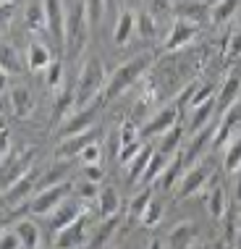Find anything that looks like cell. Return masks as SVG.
Masks as SVG:
<instances>
[{
	"label": "cell",
	"mask_w": 241,
	"mask_h": 249,
	"mask_svg": "<svg viewBox=\"0 0 241 249\" xmlns=\"http://www.w3.org/2000/svg\"><path fill=\"white\" fill-rule=\"evenodd\" d=\"M105 87H108V79H105V69L100 63V58H86L82 73H79V82L73 87L76 92V107H86L92 103H97L100 97L105 100Z\"/></svg>",
	"instance_id": "obj_1"
},
{
	"label": "cell",
	"mask_w": 241,
	"mask_h": 249,
	"mask_svg": "<svg viewBox=\"0 0 241 249\" xmlns=\"http://www.w3.org/2000/svg\"><path fill=\"white\" fill-rule=\"evenodd\" d=\"M89 13H86V3L76 0V3L66 13V50L71 58H76L82 48L86 45V35H89Z\"/></svg>",
	"instance_id": "obj_2"
},
{
	"label": "cell",
	"mask_w": 241,
	"mask_h": 249,
	"mask_svg": "<svg viewBox=\"0 0 241 249\" xmlns=\"http://www.w3.org/2000/svg\"><path fill=\"white\" fill-rule=\"evenodd\" d=\"M150 63H152L150 55H137V58L126 60L123 66H118V71L108 79V87H105V103L116 100L120 92L129 89V87L139 79V73H144L147 69H150Z\"/></svg>",
	"instance_id": "obj_3"
},
{
	"label": "cell",
	"mask_w": 241,
	"mask_h": 249,
	"mask_svg": "<svg viewBox=\"0 0 241 249\" xmlns=\"http://www.w3.org/2000/svg\"><path fill=\"white\" fill-rule=\"evenodd\" d=\"M73 192L71 181H63V184L48 186V189H39L34 197L29 199V213L34 215H50L63 199H69V194Z\"/></svg>",
	"instance_id": "obj_4"
},
{
	"label": "cell",
	"mask_w": 241,
	"mask_h": 249,
	"mask_svg": "<svg viewBox=\"0 0 241 249\" xmlns=\"http://www.w3.org/2000/svg\"><path fill=\"white\" fill-rule=\"evenodd\" d=\"M89 218H86V213L82 215L79 220H73L69 228H63L60 233H55V249H82L86 244H92L89 241Z\"/></svg>",
	"instance_id": "obj_5"
},
{
	"label": "cell",
	"mask_w": 241,
	"mask_h": 249,
	"mask_svg": "<svg viewBox=\"0 0 241 249\" xmlns=\"http://www.w3.org/2000/svg\"><path fill=\"white\" fill-rule=\"evenodd\" d=\"M210 176H212V165L205 163V160H199V163L194 165L191 171H186L184 176H181L176 199H186V197H191V194H197V192L207 184V178H210Z\"/></svg>",
	"instance_id": "obj_6"
},
{
	"label": "cell",
	"mask_w": 241,
	"mask_h": 249,
	"mask_svg": "<svg viewBox=\"0 0 241 249\" xmlns=\"http://www.w3.org/2000/svg\"><path fill=\"white\" fill-rule=\"evenodd\" d=\"M97 113H100V100H97V103H92V105H86V107H79V110L73 113L69 121H63V126H58L60 139L73 137V134H82V131H86V129H92V126H95Z\"/></svg>",
	"instance_id": "obj_7"
},
{
	"label": "cell",
	"mask_w": 241,
	"mask_h": 249,
	"mask_svg": "<svg viewBox=\"0 0 241 249\" xmlns=\"http://www.w3.org/2000/svg\"><path fill=\"white\" fill-rule=\"evenodd\" d=\"M95 139H97V129H95V126L86 129V131H82V134L66 137L63 142L58 144V150H55V160H73V158H79V155L84 152V147L95 144Z\"/></svg>",
	"instance_id": "obj_8"
},
{
	"label": "cell",
	"mask_w": 241,
	"mask_h": 249,
	"mask_svg": "<svg viewBox=\"0 0 241 249\" xmlns=\"http://www.w3.org/2000/svg\"><path fill=\"white\" fill-rule=\"evenodd\" d=\"M84 215V202H73V199H63L55 210L50 213V231L52 233H60L63 228H69L73 220H79Z\"/></svg>",
	"instance_id": "obj_9"
},
{
	"label": "cell",
	"mask_w": 241,
	"mask_h": 249,
	"mask_svg": "<svg viewBox=\"0 0 241 249\" xmlns=\"http://www.w3.org/2000/svg\"><path fill=\"white\" fill-rule=\"evenodd\" d=\"M45 16H48V32L58 42V48H66V11L63 0H42Z\"/></svg>",
	"instance_id": "obj_10"
},
{
	"label": "cell",
	"mask_w": 241,
	"mask_h": 249,
	"mask_svg": "<svg viewBox=\"0 0 241 249\" xmlns=\"http://www.w3.org/2000/svg\"><path fill=\"white\" fill-rule=\"evenodd\" d=\"M32 171H34V150L29 147V150L18 152L13 163H5V168H3V192L11 189L18 178H24L26 173H32Z\"/></svg>",
	"instance_id": "obj_11"
},
{
	"label": "cell",
	"mask_w": 241,
	"mask_h": 249,
	"mask_svg": "<svg viewBox=\"0 0 241 249\" xmlns=\"http://www.w3.org/2000/svg\"><path fill=\"white\" fill-rule=\"evenodd\" d=\"M241 124V100H236L228 110L223 113V118H220V124H218V129H215V137H212V150H220L225 142L231 139V134H233V129Z\"/></svg>",
	"instance_id": "obj_12"
},
{
	"label": "cell",
	"mask_w": 241,
	"mask_h": 249,
	"mask_svg": "<svg viewBox=\"0 0 241 249\" xmlns=\"http://www.w3.org/2000/svg\"><path fill=\"white\" fill-rule=\"evenodd\" d=\"M197 32H199V24H194L189 21V18H176L173 21V29H171V35L168 39H165V50H178V48H184L186 42H191L194 37H197Z\"/></svg>",
	"instance_id": "obj_13"
},
{
	"label": "cell",
	"mask_w": 241,
	"mask_h": 249,
	"mask_svg": "<svg viewBox=\"0 0 241 249\" xmlns=\"http://www.w3.org/2000/svg\"><path fill=\"white\" fill-rule=\"evenodd\" d=\"M178 113H181V107H176V105L163 107V110H160L152 121H147V126L139 129V131H142V137H157V134H165L168 129H173L176 121H178Z\"/></svg>",
	"instance_id": "obj_14"
},
{
	"label": "cell",
	"mask_w": 241,
	"mask_h": 249,
	"mask_svg": "<svg viewBox=\"0 0 241 249\" xmlns=\"http://www.w3.org/2000/svg\"><path fill=\"white\" fill-rule=\"evenodd\" d=\"M37 181H39L37 178V171H32V173H26L24 178H18L11 189H5L3 192L5 207H13V205H18V202H26V197H32V192L37 189Z\"/></svg>",
	"instance_id": "obj_15"
},
{
	"label": "cell",
	"mask_w": 241,
	"mask_h": 249,
	"mask_svg": "<svg viewBox=\"0 0 241 249\" xmlns=\"http://www.w3.org/2000/svg\"><path fill=\"white\" fill-rule=\"evenodd\" d=\"M8 103H11V110H13V116L16 118H26V116H32V113H34V95H32L29 89H26V87H13V89L8 92Z\"/></svg>",
	"instance_id": "obj_16"
},
{
	"label": "cell",
	"mask_w": 241,
	"mask_h": 249,
	"mask_svg": "<svg viewBox=\"0 0 241 249\" xmlns=\"http://www.w3.org/2000/svg\"><path fill=\"white\" fill-rule=\"evenodd\" d=\"M215 129H218V126H210V129H202V131L194 134V142L189 144V150L184 152V165H194V163H199V158H202L205 147H207V144H212Z\"/></svg>",
	"instance_id": "obj_17"
},
{
	"label": "cell",
	"mask_w": 241,
	"mask_h": 249,
	"mask_svg": "<svg viewBox=\"0 0 241 249\" xmlns=\"http://www.w3.org/2000/svg\"><path fill=\"white\" fill-rule=\"evenodd\" d=\"M26 63H29L32 71H48L52 63L50 48L45 42H29V48H26Z\"/></svg>",
	"instance_id": "obj_18"
},
{
	"label": "cell",
	"mask_w": 241,
	"mask_h": 249,
	"mask_svg": "<svg viewBox=\"0 0 241 249\" xmlns=\"http://www.w3.org/2000/svg\"><path fill=\"white\" fill-rule=\"evenodd\" d=\"M194 241H197V226L194 223H178L168 233V247L171 249H191Z\"/></svg>",
	"instance_id": "obj_19"
},
{
	"label": "cell",
	"mask_w": 241,
	"mask_h": 249,
	"mask_svg": "<svg viewBox=\"0 0 241 249\" xmlns=\"http://www.w3.org/2000/svg\"><path fill=\"white\" fill-rule=\"evenodd\" d=\"M95 202H97V213L103 215V218H113V215H118V210H120V197L113 186H100V194H97Z\"/></svg>",
	"instance_id": "obj_20"
},
{
	"label": "cell",
	"mask_w": 241,
	"mask_h": 249,
	"mask_svg": "<svg viewBox=\"0 0 241 249\" xmlns=\"http://www.w3.org/2000/svg\"><path fill=\"white\" fill-rule=\"evenodd\" d=\"M13 231L18 233L24 249H39V244H42V233H39V226L34 220H16Z\"/></svg>",
	"instance_id": "obj_21"
},
{
	"label": "cell",
	"mask_w": 241,
	"mask_h": 249,
	"mask_svg": "<svg viewBox=\"0 0 241 249\" xmlns=\"http://www.w3.org/2000/svg\"><path fill=\"white\" fill-rule=\"evenodd\" d=\"M71 107H76V92H73V87H63V89L58 92V97H55V105H52L50 121H52V124L63 121L66 116H69Z\"/></svg>",
	"instance_id": "obj_22"
},
{
	"label": "cell",
	"mask_w": 241,
	"mask_h": 249,
	"mask_svg": "<svg viewBox=\"0 0 241 249\" xmlns=\"http://www.w3.org/2000/svg\"><path fill=\"white\" fill-rule=\"evenodd\" d=\"M152 155H155V150H152L150 144H144L142 152H139L137 158H134L131 163H129V171H126V178H129V184H139V181H142L147 165H150V160H152Z\"/></svg>",
	"instance_id": "obj_23"
},
{
	"label": "cell",
	"mask_w": 241,
	"mask_h": 249,
	"mask_svg": "<svg viewBox=\"0 0 241 249\" xmlns=\"http://www.w3.org/2000/svg\"><path fill=\"white\" fill-rule=\"evenodd\" d=\"M181 168H184V152H176V155L171 158V163L165 165L163 176L157 178V186H160V189L168 192V189H173V186L178 184V181H181Z\"/></svg>",
	"instance_id": "obj_24"
},
{
	"label": "cell",
	"mask_w": 241,
	"mask_h": 249,
	"mask_svg": "<svg viewBox=\"0 0 241 249\" xmlns=\"http://www.w3.org/2000/svg\"><path fill=\"white\" fill-rule=\"evenodd\" d=\"M241 95V79L236 76V73H231L228 79L223 82V87H220V92H218V107H223V110H228V107L239 100Z\"/></svg>",
	"instance_id": "obj_25"
},
{
	"label": "cell",
	"mask_w": 241,
	"mask_h": 249,
	"mask_svg": "<svg viewBox=\"0 0 241 249\" xmlns=\"http://www.w3.org/2000/svg\"><path fill=\"white\" fill-rule=\"evenodd\" d=\"M137 29V16L131 11H123L118 13V21H116V29H113V42L116 45H126Z\"/></svg>",
	"instance_id": "obj_26"
},
{
	"label": "cell",
	"mask_w": 241,
	"mask_h": 249,
	"mask_svg": "<svg viewBox=\"0 0 241 249\" xmlns=\"http://www.w3.org/2000/svg\"><path fill=\"white\" fill-rule=\"evenodd\" d=\"M66 176H69V160H55V165H50L48 173L37 181V192L48 189V186H55V184H63Z\"/></svg>",
	"instance_id": "obj_27"
},
{
	"label": "cell",
	"mask_w": 241,
	"mask_h": 249,
	"mask_svg": "<svg viewBox=\"0 0 241 249\" xmlns=\"http://www.w3.org/2000/svg\"><path fill=\"white\" fill-rule=\"evenodd\" d=\"M171 160H168V155H163L160 150H155V155H152V160H150V165H147V171H144V176L139 184H152V181H157L160 176H163V171H165V165H168Z\"/></svg>",
	"instance_id": "obj_28"
},
{
	"label": "cell",
	"mask_w": 241,
	"mask_h": 249,
	"mask_svg": "<svg viewBox=\"0 0 241 249\" xmlns=\"http://www.w3.org/2000/svg\"><path fill=\"white\" fill-rule=\"evenodd\" d=\"M205 202H207V210H210V215L212 218H225V210H228V205H225V192H223V186H212V192L205 197Z\"/></svg>",
	"instance_id": "obj_29"
},
{
	"label": "cell",
	"mask_w": 241,
	"mask_h": 249,
	"mask_svg": "<svg viewBox=\"0 0 241 249\" xmlns=\"http://www.w3.org/2000/svg\"><path fill=\"white\" fill-rule=\"evenodd\" d=\"M215 105H218V100H210V103H205V105H199V107H194V116L189 121V129L197 134V131H202L207 124H210V118H212V113H215Z\"/></svg>",
	"instance_id": "obj_30"
},
{
	"label": "cell",
	"mask_w": 241,
	"mask_h": 249,
	"mask_svg": "<svg viewBox=\"0 0 241 249\" xmlns=\"http://www.w3.org/2000/svg\"><path fill=\"white\" fill-rule=\"evenodd\" d=\"M118 223H120V218L118 215H113V218H103V223H100V228L95 231V239H92V249H100L105 244V241H108L113 233H116V228H118Z\"/></svg>",
	"instance_id": "obj_31"
},
{
	"label": "cell",
	"mask_w": 241,
	"mask_h": 249,
	"mask_svg": "<svg viewBox=\"0 0 241 249\" xmlns=\"http://www.w3.org/2000/svg\"><path fill=\"white\" fill-rule=\"evenodd\" d=\"M236 8H239V0H218V3L210 8L212 24H223V21H228L233 13H236Z\"/></svg>",
	"instance_id": "obj_32"
},
{
	"label": "cell",
	"mask_w": 241,
	"mask_h": 249,
	"mask_svg": "<svg viewBox=\"0 0 241 249\" xmlns=\"http://www.w3.org/2000/svg\"><path fill=\"white\" fill-rule=\"evenodd\" d=\"M181 137H184V129H181V126L176 124L173 129H168V131L163 134V139H160V152L168 155V158H173V155H176V150H178Z\"/></svg>",
	"instance_id": "obj_33"
},
{
	"label": "cell",
	"mask_w": 241,
	"mask_h": 249,
	"mask_svg": "<svg viewBox=\"0 0 241 249\" xmlns=\"http://www.w3.org/2000/svg\"><path fill=\"white\" fill-rule=\"evenodd\" d=\"M152 199H155V194H152L150 186H144L142 192L134 194V199H131V205H129V213L134 215V218H142L144 210L150 207V202H152Z\"/></svg>",
	"instance_id": "obj_34"
},
{
	"label": "cell",
	"mask_w": 241,
	"mask_h": 249,
	"mask_svg": "<svg viewBox=\"0 0 241 249\" xmlns=\"http://www.w3.org/2000/svg\"><path fill=\"white\" fill-rule=\"evenodd\" d=\"M223 168H225L228 173H233V171H239V168H241V134L228 144V152H225Z\"/></svg>",
	"instance_id": "obj_35"
},
{
	"label": "cell",
	"mask_w": 241,
	"mask_h": 249,
	"mask_svg": "<svg viewBox=\"0 0 241 249\" xmlns=\"http://www.w3.org/2000/svg\"><path fill=\"white\" fill-rule=\"evenodd\" d=\"M0 69H3L5 76H11V73L18 76V73H21V63H18V55L11 45H3V63H0Z\"/></svg>",
	"instance_id": "obj_36"
},
{
	"label": "cell",
	"mask_w": 241,
	"mask_h": 249,
	"mask_svg": "<svg viewBox=\"0 0 241 249\" xmlns=\"http://www.w3.org/2000/svg\"><path fill=\"white\" fill-rule=\"evenodd\" d=\"M139 220H142V226H144V228H157V226H160V220H163V205L152 199V202H150V207L144 210V215H142Z\"/></svg>",
	"instance_id": "obj_37"
},
{
	"label": "cell",
	"mask_w": 241,
	"mask_h": 249,
	"mask_svg": "<svg viewBox=\"0 0 241 249\" xmlns=\"http://www.w3.org/2000/svg\"><path fill=\"white\" fill-rule=\"evenodd\" d=\"M137 29H139V35H142V39H152L157 35L155 16H152V13H139L137 16Z\"/></svg>",
	"instance_id": "obj_38"
},
{
	"label": "cell",
	"mask_w": 241,
	"mask_h": 249,
	"mask_svg": "<svg viewBox=\"0 0 241 249\" xmlns=\"http://www.w3.org/2000/svg\"><path fill=\"white\" fill-rule=\"evenodd\" d=\"M210 100H215V89H212V84H210V82H207V84H199V89L194 92V97H191L189 107L194 110V107H199V105L210 103Z\"/></svg>",
	"instance_id": "obj_39"
},
{
	"label": "cell",
	"mask_w": 241,
	"mask_h": 249,
	"mask_svg": "<svg viewBox=\"0 0 241 249\" xmlns=\"http://www.w3.org/2000/svg\"><path fill=\"white\" fill-rule=\"evenodd\" d=\"M86 3V13H89V24L95 26L100 24V18H103V13L108 11V5H105V0H84Z\"/></svg>",
	"instance_id": "obj_40"
},
{
	"label": "cell",
	"mask_w": 241,
	"mask_h": 249,
	"mask_svg": "<svg viewBox=\"0 0 241 249\" xmlns=\"http://www.w3.org/2000/svg\"><path fill=\"white\" fill-rule=\"evenodd\" d=\"M26 21H29V29H39V26H48V16H45V8L39 11V5H29V11H26Z\"/></svg>",
	"instance_id": "obj_41"
},
{
	"label": "cell",
	"mask_w": 241,
	"mask_h": 249,
	"mask_svg": "<svg viewBox=\"0 0 241 249\" xmlns=\"http://www.w3.org/2000/svg\"><path fill=\"white\" fill-rule=\"evenodd\" d=\"M142 147H144L142 139H139V142H134V144H129V147H120V150H118V163H120V165H129L131 160L137 158L139 152H142Z\"/></svg>",
	"instance_id": "obj_42"
},
{
	"label": "cell",
	"mask_w": 241,
	"mask_h": 249,
	"mask_svg": "<svg viewBox=\"0 0 241 249\" xmlns=\"http://www.w3.org/2000/svg\"><path fill=\"white\" fill-rule=\"evenodd\" d=\"M76 194H79V199L82 202H89V199H97V194H100V184L97 181H82V186L76 189Z\"/></svg>",
	"instance_id": "obj_43"
},
{
	"label": "cell",
	"mask_w": 241,
	"mask_h": 249,
	"mask_svg": "<svg viewBox=\"0 0 241 249\" xmlns=\"http://www.w3.org/2000/svg\"><path fill=\"white\" fill-rule=\"evenodd\" d=\"M79 160H82V165H97V163H103V150L97 144H89V147H84Z\"/></svg>",
	"instance_id": "obj_44"
},
{
	"label": "cell",
	"mask_w": 241,
	"mask_h": 249,
	"mask_svg": "<svg viewBox=\"0 0 241 249\" xmlns=\"http://www.w3.org/2000/svg\"><path fill=\"white\" fill-rule=\"evenodd\" d=\"M48 84L52 87V89H60V84H63V63H60V60H52V63H50Z\"/></svg>",
	"instance_id": "obj_45"
},
{
	"label": "cell",
	"mask_w": 241,
	"mask_h": 249,
	"mask_svg": "<svg viewBox=\"0 0 241 249\" xmlns=\"http://www.w3.org/2000/svg\"><path fill=\"white\" fill-rule=\"evenodd\" d=\"M241 58V29H236L228 37V48H225V60H236Z\"/></svg>",
	"instance_id": "obj_46"
},
{
	"label": "cell",
	"mask_w": 241,
	"mask_h": 249,
	"mask_svg": "<svg viewBox=\"0 0 241 249\" xmlns=\"http://www.w3.org/2000/svg\"><path fill=\"white\" fill-rule=\"evenodd\" d=\"M0 249H24L21 239H18V233L13 231V228H5L3 236H0Z\"/></svg>",
	"instance_id": "obj_47"
},
{
	"label": "cell",
	"mask_w": 241,
	"mask_h": 249,
	"mask_svg": "<svg viewBox=\"0 0 241 249\" xmlns=\"http://www.w3.org/2000/svg\"><path fill=\"white\" fill-rule=\"evenodd\" d=\"M82 171H84L86 181H97V184H100V178H103V168H100V163L97 165H84Z\"/></svg>",
	"instance_id": "obj_48"
},
{
	"label": "cell",
	"mask_w": 241,
	"mask_h": 249,
	"mask_svg": "<svg viewBox=\"0 0 241 249\" xmlns=\"http://www.w3.org/2000/svg\"><path fill=\"white\" fill-rule=\"evenodd\" d=\"M147 249H163V241H160V239H152V241H150V247H147Z\"/></svg>",
	"instance_id": "obj_49"
},
{
	"label": "cell",
	"mask_w": 241,
	"mask_h": 249,
	"mask_svg": "<svg viewBox=\"0 0 241 249\" xmlns=\"http://www.w3.org/2000/svg\"><path fill=\"white\" fill-rule=\"evenodd\" d=\"M105 5H108V11H113V5H116V0H105Z\"/></svg>",
	"instance_id": "obj_50"
},
{
	"label": "cell",
	"mask_w": 241,
	"mask_h": 249,
	"mask_svg": "<svg viewBox=\"0 0 241 249\" xmlns=\"http://www.w3.org/2000/svg\"><path fill=\"white\" fill-rule=\"evenodd\" d=\"M239 220H241V210H239ZM239 231H241V226H239Z\"/></svg>",
	"instance_id": "obj_51"
}]
</instances>
